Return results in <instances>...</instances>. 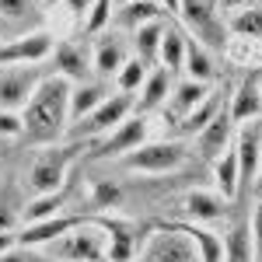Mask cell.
<instances>
[{"mask_svg":"<svg viewBox=\"0 0 262 262\" xmlns=\"http://www.w3.org/2000/svg\"><path fill=\"white\" fill-rule=\"evenodd\" d=\"M14 245H18V234H14V231H4V234H0V252H7V248H14Z\"/></svg>","mask_w":262,"mask_h":262,"instance_id":"60d3db41","label":"cell"},{"mask_svg":"<svg viewBox=\"0 0 262 262\" xmlns=\"http://www.w3.org/2000/svg\"><path fill=\"white\" fill-rule=\"evenodd\" d=\"M234 154H238V168H242V192H248L255 185L259 175V161H262V119L242 122L238 137H234Z\"/></svg>","mask_w":262,"mask_h":262,"instance_id":"7c38bea8","label":"cell"},{"mask_svg":"<svg viewBox=\"0 0 262 262\" xmlns=\"http://www.w3.org/2000/svg\"><path fill=\"white\" fill-rule=\"evenodd\" d=\"M81 224H84V217H77V213H56V217H49V221L25 224V231L18 234V245H28V248H46L49 242L63 238L67 231H74V227H81Z\"/></svg>","mask_w":262,"mask_h":262,"instance_id":"4fadbf2b","label":"cell"},{"mask_svg":"<svg viewBox=\"0 0 262 262\" xmlns=\"http://www.w3.org/2000/svg\"><path fill=\"white\" fill-rule=\"evenodd\" d=\"M53 49H56V42L49 32H42V28L21 32L14 39L0 42V70L4 67H39L53 56Z\"/></svg>","mask_w":262,"mask_h":262,"instance_id":"52a82bcc","label":"cell"},{"mask_svg":"<svg viewBox=\"0 0 262 262\" xmlns=\"http://www.w3.org/2000/svg\"><path fill=\"white\" fill-rule=\"evenodd\" d=\"M32 18H35V0H0V21L25 28Z\"/></svg>","mask_w":262,"mask_h":262,"instance_id":"1f68e13d","label":"cell"},{"mask_svg":"<svg viewBox=\"0 0 262 262\" xmlns=\"http://www.w3.org/2000/svg\"><path fill=\"white\" fill-rule=\"evenodd\" d=\"M248 234H252V252H255V262H262V200L248 221Z\"/></svg>","mask_w":262,"mask_h":262,"instance_id":"8d00e7d4","label":"cell"},{"mask_svg":"<svg viewBox=\"0 0 262 262\" xmlns=\"http://www.w3.org/2000/svg\"><path fill=\"white\" fill-rule=\"evenodd\" d=\"M179 18L185 21V28L196 39H203V46H210V49H221L224 46V25L217 21V7L210 0H182Z\"/></svg>","mask_w":262,"mask_h":262,"instance_id":"8fae6325","label":"cell"},{"mask_svg":"<svg viewBox=\"0 0 262 262\" xmlns=\"http://www.w3.org/2000/svg\"><path fill=\"white\" fill-rule=\"evenodd\" d=\"M116 7H126V4H140V0H112Z\"/></svg>","mask_w":262,"mask_h":262,"instance_id":"ee69618b","label":"cell"},{"mask_svg":"<svg viewBox=\"0 0 262 262\" xmlns=\"http://www.w3.org/2000/svg\"><path fill=\"white\" fill-rule=\"evenodd\" d=\"M196 143H200V154L206 161H217L224 150H231V143H234V122H231V116L227 112H217L196 133Z\"/></svg>","mask_w":262,"mask_h":262,"instance_id":"5bb4252c","label":"cell"},{"mask_svg":"<svg viewBox=\"0 0 262 262\" xmlns=\"http://www.w3.org/2000/svg\"><path fill=\"white\" fill-rule=\"evenodd\" d=\"M133 105H137L133 95L116 91V95H108V98L101 101L91 116H84L77 126H70V133H74V137H84V140H101V137H105V133H112L122 119H129Z\"/></svg>","mask_w":262,"mask_h":262,"instance_id":"8992f818","label":"cell"},{"mask_svg":"<svg viewBox=\"0 0 262 262\" xmlns=\"http://www.w3.org/2000/svg\"><path fill=\"white\" fill-rule=\"evenodd\" d=\"M185 46H189V39L182 35L179 28L164 25V39H161V49H158V60H161V67L168 74L182 70V63H185Z\"/></svg>","mask_w":262,"mask_h":262,"instance_id":"d4e9b609","label":"cell"},{"mask_svg":"<svg viewBox=\"0 0 262 262\" xmlns=\"http://www.w3.org/2000/svg\"><path fill=\"white\" fill-rule=\"evenodd\" d=\"M0 137H21V112H0Z\"/></svg>","mask_w":262,"mask_h":262,"instance_id":"f35d334b","label":"cell"},{"mask_svg":"<svg viewBox=\"0 0 262 262\" xmlns=\"http://www.w3.org/2000/svg\"><path fill=\"white\" fill-rule=\"evenodd\" d=\"M95 206H116L119 203V189L112 182H95Z\"/></svg>","mask_w":262,"mask_h":262,"instance_id":"74e56055","label":"cell"},{"mask_svg":"<svg viewBox=\"0 0 262 262\" xmlns=\"http://www.w3.org/2000/svg\"><path fill=\"white\" fill-rule=\"evenodd\" d=\"M46 70L39 67H4L0 70V112H21Z\"/></svg>","mask_w":262,"mask_h":262,"instance_id":"9c48e42d","label":"cell"},{"mask_svg":"<svg viewBox=\"0 0 262 262\" xmlns=\"http://www.w3.org/2000/svg\"><path fill=\"white\" fill-rule=\"evenodd\" d=\"M255 189L262 192V161H259V175H255Z\"/></svg>","mask_w":262,"mask_h":262,"instance_id":"7bdbcfd3","label":"cell"},{"mask_svg":"<svg viewBox=\"0 0 262 262\" xmlns=\"http://www.w3.org/2000/svg\"><path fill=\"white\" fill-rule=\"evenodd\" d=\"M133 262H200V259H196L192 242L182 234L179 227L161 224L154 234L143 238V245H140V252H137Z\"/></svg>","mask_w":262,"mask_h":262,"instance_id":"5b68a950","label":"cell"},{"mask_svg":"<svg viewBox=\"0 0 262 262\" xmlns=\"http://www.w3.org/2000/svg\"><path fill=\"white\" fill-rule=\"evenodd\" d=\"M224 262H255L248 224H234V227L224 234Z\"/></svg>","mask_w":262,"mask_h":262,"instance_id":"484cf974","label":"cell"},{"mask_svg":"<svg viewBox=\"0 0 262 262\" xmlns=\"http://www.w3.org/2000/svg\"><path fill=\"white\" fill-rule=\"evenodd\" d=\"M217 112H221V108H217V98L210 95V98L203 101L196 112H189V116H185V119L179 122V133H185V137H189V133H200V129H203V126H206L210 119H213Z\"/></svg>","mask_w":262,"mask_h":262,"instance_id":"836d02e7","label":"cell"},{"mask_svg":"<svg viewBox=\"0 0 262 262\" xmlns=\"http://www.w3.org/2000/svg\"><path fill=\"white\" fill-rule=\"evenodd\" d=\"M67 4H70V11H74V14H81V21H84V14H88V7H91L95 0H67Z\"/></svg>","mask_w":262,"mask_h":262,"instance_id":"ab89813d","label":"cell"},{"mask_svg":"<svg viewBox=\"0 0 262 262\" xmlns=\"http://www.w3.org/2000/svg\"><path fill=\"white\" fill-rule=\"evenodd\" d=\"M25 213V203H21L14 182H0V234L4 231H14Z\"/></svg>","mask_w":262,"mask_h":262,"instance_id":"f1b7e54d","label":"cell"},{"mask_svg":"<svg viewBox=\"0 0 262 262\" xmlns=\"http://www.w3.org/2000/svg\"><path fill=\"white\" fill-rule=\"evenodd\" d=\"M161 39H164V21H150V25H143L133 32V46H137V56L143 63L158 60V49H161Z\"/></svg>","mask_w":262,"mask_h":262,"instance_id":"83f0119b","label":"cell"},{"mask_svg":"<svg viewBox=\"0 0 262 262\" xmlns=\"http://www.w3.org/2000/svg\"><path fill=\"white\" fill-rule=\"evenodd\" d=\"M63 203H67V192H49V196H35V200L25 203V213H21V221L25 224H35V221H49V217H56L63 213Z\"/></svg>","mask_w":262,"mask_h":262,"instance_id":"4316f807","label":"cell"},{"mask_svg":"<svg viewBox=\"0 0 262 262\" xmlns=\"http://www.w3.org/2000/svg\"><path fill=\"white\" fill-rule=\"evenodd\" d=\"M158 4L168 7V14H179V4H182V0H158Z\"/></svg>","mask_w":262,"mask_h":262,"instance_id":"b9f144b4","label":"cell"},{"mask_svg":"<svg viewBox=\"0 0 262 262\" xmlns=\"http://www.w3.org/2000/svg\"><path fill=\"white\" fill-rule=\"evenodd\" d=\"M158 18H161V4L158 0H140V4H126V7L112 11V21L119 28H129V32H137V28H143V25H150Z\"/></svg>","mask_w":262,"mask_h":262,"instance_id":"cb8c5ba5","label":"cell"},{"mask_svg":"<svg viewBox=\"0 0 262 262\" xmlns=\"http://www.w3.org/2000/svg\"><path fill=\"white\" fill-rule=\"evenodd\" d=\"M81 143H70V147H46L39 158L28 168V179H25V192L35 200V196H49V192H60L67 175H70V164L77 158Z\"/></svg>","mask_w":262,"mask_h":262,"instance_id":"7a4b0ae2","label":"cell"},{"mask_svg":"<svg viewBox=\"0 0 262 262\" xmlns=\"http://www.w3.org/2000/svg\"><path fill=\"white\" fill-rule=\"evenodd\" d=\"M0 262H49L42 255V248H28V245H14L7 252H0Z\"/></svg>","mask_w":262,"mask_h":262,"instance_id":"d590c367","label":"cell"},{"mask_svg":"<svg viewBox=\"0 0 262 262\" xmlns=\"http://www.w3.org/2000/svg\"><path fill=\"white\" fill-rule=\"evenodd\" d=\"M206 98H210V84H200V81H189V77H185V81L171 84V95L164 101V112L175 122H182L189 112H196Z\"/></svg>","mask_w":262,"mask_h":262,"instance_id":"9a60e30c","label":"cell"},{"mask_svg":"<svg viewBox=\"0 0 262 262\" xmlns=\"http://www.w3.org/2000/svg\"><path fill=\"white\" fill-rule=\"evenodd\" d=\"M70 91L74 84L60 74H46L21 108V137L32 143H53L70 126Z\"/></svg>","mask_w":262,"mask_h":262,"instance_id":"6da1fadb","label":"cell"},{"mask_svg":"<svg viewBox=\"0 0 262 262\" xmlns=\"http://www.w3.org/2000/svg\"><path fill=\"white\" fill-rule=\"evenodd\" d=\"M168 95H171V74H168L164 67H158V70L147 74V81H143V88H140L137 108H140V112H154V108H161L164 101H168Z\"/></svg>","mask_w":262,"mask_h":262,"instance_id":"603a6c76","label":"cell"},{"mask_svg":"<svg viewBox=\"0 0 262 262\" xmlns=\"http://www.w3.org/2000/svg\"><path fill=\"white\" fill-rule=\"evenodd\" d=\"M227 200H224L217 189H196L185 196V213L192 224H217L227 217Z\"/></svg>","mask_w":262,"mask_h":262,"instance_id":"2e32d148","label":"cell"},{"mask_svg":"<svg viewBox=\"0 0 262 262\" xmlns=\"http://www.w3.org/2000/svg\"><path fill=\"white\" fill-rule=\"evenodd\" d=\"M126 60H129V56H126V46H122L119 39H101L98 46H95V53H91V67H95V74H98L101 81L116 77Z\"/></svg>","mask_w":262,"mask_h":262,"instance_id":"44dd1931","label":"cell"},{"mask_svg":"<svg viewBox=\"0 0 262 262\" xmlns=\"http://www.w3.org/2000/svg\"><path fill=\"white\" fill-rule=\"evenodd\" d=\"M112 0H95L91 7H88V14H84V28L91 32V35H98L105 25H112Z\"/></svg>","mask_w":262,"mask_h":262,"instance_id":"e575fe53","label":"cell"},{"mask_svg":"<svg viewBox=\"0 0 262 262\" xmlns=\"http://www.w3.org/2000/svg\"><path fill=\"white\" fill-rule=\"evenodd\" d=\"M108 95H112V91H108L101 81H81L74 91H70V122H81L84 116H91Z\"/></svg>","mask_w":262,"mask_h":262,"instance_id":"d6986e66","label":"cell"},{"mask_svg":"<svg viewBox=\"0 0 262 262\" xmlns=\"http://www.w3.org/2000/svg\"><path fill=\"white\" fill-rule=\"evenodd\" d=\"M182 70H185L189 81H200V84L213 81V63H210V56H206V49H203L200 42H189V46H185V63H182Z\"/></svg>","mask_w":262,"mask_h":262,"instance_id":"f546056e","label":"cell"},{"mask_svg":"<svg viewBox=\"0 0 262 262\" xmlns=\"http://www.w3.org/2000/svg\"><path fill=\"white\" fill-rule=\"evenodd\" d=\"M147 133H150V126L143 119L140 112L137 116H129V119H122L112 133H105L98 140V150H95V158L98 161H112V158H126L129 150H137L140 143H147Z\"/></svg>","mask_w":262,"mask_h":262,"instance_id":"30bf717a","label":"cell"},{"mask_svg":"<svg viewBox=\"0 0 262 262\" xmlns=\"http://www.w3.org/2000/svg\"><path fill=\"white\" fill-rule=\"evenodd\" d=\"M147 63L140 60V56H129V60L122 63V70L116 74V88H119L122 95H133V91H140L143 81H147Z\"/></svg>","mask_w":262,"mask_h":262,"instance_id":"4dcf8cb0","label":"cell"},{"mask_svg":"<svg viewBox=\"0 0 262 262\" xmlns=\"http://www.w3.org/2000/svg\"><path fill=\"white\" fill-rule=\"evenodd\" d=\"M126 171H140V175H168L179 171L189 161V150L182 140H147L137 150H129L126 158H119Z\"/></svg>","mask_w":262,"mask_h":262,"instance_id":"277c9868","label":"cell"},{"mask_svg":"<svg viewBox=\"0 0 262 262\" xmlns=\"http://www.w3.org/2000/svg\"><path fill=\"white\" fill-rule=\"evenodd\" d=\"M42 255L49 262H105V231L95 221H84L81 227L49 242Z\"/></svg>","mask_w":262,"mask_h":262,"instance_id":"3957f363","label":"cell"},{"mask_svg":"<svg viewBox=\"0 0 262 262\" xmlns=\"http://www.w3.org/2000/svg\"><path fill=\"white\" fill-rule=\"evenodd\" d=\"M56 53V74L60 77H67V81L74 84H81V81H88V70H91V60H88V53L84 49H77L74 42H63V46H56L53 49Z\"/></svg>","mask_w":262,"mask_h":262,"instance_id":"7402d4cb","label":"cell"},{"mask_svg":"<svg viewBox=\"0 0 262 262\" xmlns=\"http://www.w3.org/2000/svg\"><path fill=\"white\" fill-rule=\"evenodd\" d=\"M171 227H179L182 234L192 242V248H196V259H200V262H224V238H221V234H213L206 224L175 221Z\"/></svg>","mask_w":262,"mask_h":262,"instance_id":"ac0fdd59","label":"cell"},{"mask_svg":"<svg viewBox=\"0 0 262 262\" xmlns=\"http://www.w3.org/2000/svg\"><path fill=\"white\" fill-rule=\"evenodd\" d=\"M105 231V262H133L137 252L143 245V234L133 221H122V217H91Z\"/></svg>","mask_w":262,"mask_h":262,"instance_id":"ba28073f","label":"cell"},{"mask_svg":"<svg viewBox=\"0 0 262 262\" xmlns=\"http://www.w3.org/2000/svg\"><path fill=\"white\" fill-rule=\"evenodd\" d=\"M231 32L242 35V39H262V11L255 7H245L231 18Z\"/></svg>","mask_w":262,"mask_h":262,"instance_id":"d6a6232c","label":"cell"},{"mask_svg":"<svg viewBox=\"0 0 262 262\" xmlns=\"http://www.w3.org/2000/svg\"><path fill=\"white\" fill-rule=\"evenodd\" d=\"M213 179H217V192H221L227 203L242 196V168H238V154H234V147L224 150L221 158L213 161Z\"/></svg>","mask_w":262,"mask_h":262,"instance_id":"ffe728a7","label":"cell"},{"mask_svg":"<svg viewBox=\"0 0 262 262\" xmlns=\"http://www.w3.org/2000/svg\"><path fill=\"white\" fill-rule=\"evenodd\" d=\"M227 116H231L234 126L252 122V119H262V84H259V77H245L242 81V88L231 95Z\"/></svg>","mask_w":262,"mask_h":262,"instance_id":"e0dca14e","label":"cell"},{"mask_svg":"<svg viewBox=\"0 0 262 262\" xmlns=\"http://www.w3.org/2000/svg\"><path fill=\"white\" fill-rule=\"evenodd\" d=\"M259 84H262V74H259Z\"/></svg>","mask_w":262,"mask_h":262,"instance_id":"f6af8a7d","label":"cell"}]
</instances>
